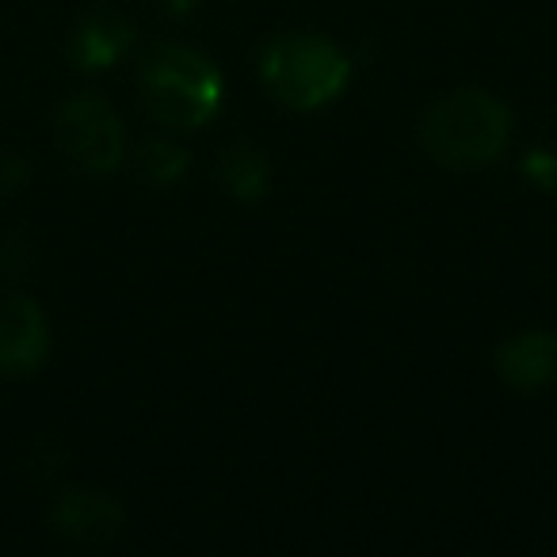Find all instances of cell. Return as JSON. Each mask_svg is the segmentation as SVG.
Segmentation results:
<instances>
[{"instance_id": "8", "label": "cell", "mask_w": 557, "mask_h": 557, "mask_svg": "<svg viewBox=\"0 0 557 557\" xmlns=\"http://www.w3.org/2000/svg\"><path fill=\"white\" fill-rule=\"evenodd\" d=\"M131 47H134L131 20H123L119 12H96V16H88L85 24L77 27L70 54L81 70L92 73V70H108V65H115Z\"/></svg>"}, {"instance_id": "9", "label": "cell", "mask_w": 557, "mask_h": 557, "mask_svg": "<svg viewBox=\"0 0 557 557\" xmlns=\"http://www.w3.org/2000/svg\"><path fill=\"white\" fill-rule=\"evenodd\" d=\"M218 172H222L225 187H230L237 199L256 202V199L268 195V184H271L268 157H263V149L248 146V141H237V146L222 149V164H218Z\"/></svg>"}, {"instance_id": "6", "label": "cell", "mask_w": 557, "mask_h": 557, "mask_svg": "<svg viewBox=\"0 0 557 557\" xmlns=\"http://www.w3.org/2000/svg\"><path fill=\"white\" fill-rule=\"evenodd\" d=\"M54 527L65 539L81 542V546H108V542H115L123 534V508L108 493L73 488V493L58 496Z\"/></svg>"}, {"instance_id": "12", "label": "cell", "mask_w": 557, "mask_h": 557, "mask_svg": "<svg viewBox=\"0 0 557 557\" xmlns=\"http://www.w3.org/2000/svg\"><path fill=\"white\" fill-rule=\"evenodd\" d=\"M164 4H169V12H176V16H187V12H191L199 0H164Z\"/></svg>"}, {"instance_id": "2", "label": "cell", "mask_w": 557, "mask_h": 557, "mask_svg": "<svg viewBox=\"0 0 557 557\" xmlns=\"http://www.w3.org/2000/svg\"><path fill=\"white\" fill-rule=\"evenodd\" d=\"M263 88L295 111H318L344 92L351 62L325 35H278L260 54Z\"/></svg>"}, {"instance_id": "10", "label": "cell", "mask_w": 557, "mask_h": 557, "mask_svg": "<svg viewBox=\"0 0 557 557\" xmlns=\"http://www.w3.org/2000/svg\"><path fill=\"white\" fill-rule=\"evenodd\" d=\"M134 161H138L141 180H149V184H157V187L176 184V180L187 172V153L176 146V141H164V138L141 141Z\"/></svg>"}, {"instance_id": "3", "label": "cell", "mask_w": 557, "mask_h": 557, "mask_svg": "<svg viewBox=\"0 0 557 557\" xmlns=\"http://www.w3.org/2000/svg\"><path fill=\"white\" fill-rule=\"evenodd\" d=\"M141 96L161 126L195 131L222 103V73L195 50L164 47L141 65Z\"/></svg>"}, {"instance_id": "11", "label": "cell", "mask_w": 557, "mask_h": 557, "mask_svg": "<svg viewBox=\"0 0 557 557\" xmlns=\"http://www.w3.org/2000/svg\"><path fill=\"white\" fill-rule=\"evenodd\" d=\"M523 172L534 180L539 187H554L557 184V153H549V149H531L523 161Z\"/></svg>"}, {"instance_id": "1", "label": "cell", "mask_w": 557, "mask_h": 557, "mask_svg": "<svg viewBox=\"0 0 557 557\" xmlns=\"http://www.w3.org/2000/svg\"><path fill=\"white\" fill-rule=\"evenodd\" d=\"M508 134V108L481 88H462L428 108L420 123V146L447 169H481L504 153Z\"/></svg>"}, {"instance_id": "7", "label": "cell", "mask_w": 557, "mask_h": 557, "mask_svg": "<svg viewBox=\"0 0 557 557\" xmlns=\"http://www.w3.org/2000/svg\"><path fill=\"white\" fill-rule=\"evenodd\" d=\"M496 371L516 389H542L557 379V336L519 333L496 348Z\"/></svg>"}, {"instance_id": "4", "label": "cell", "mask_w": 557, "mask_h": 557, "mask_svg": "<svg viewBox=\"0 0 557 557\" xmlns=\"http://www.w3.org/2000/svg\"><path fill=\"white\" fill-rule=\"evenodd\" d=\"M54 141L81 172L108 176L123 164V123L100 96H73L54 115Z\"/></svg>"}, {"instance_id": "5", "label": "cell", "mask_w": 557, "mask_h": 557, "mask_svg": "<svg viewBox=\"0 0 557 557\" xmlns=\"http://www.w3.org/2000/svg\"><path fill=\"white\" fill-rule=\"evenodd\" d=\"M50 351L47 313L35 298L4 295L0 298V374L24 379L39 371Z\"/></svg>"}]
</instances>
